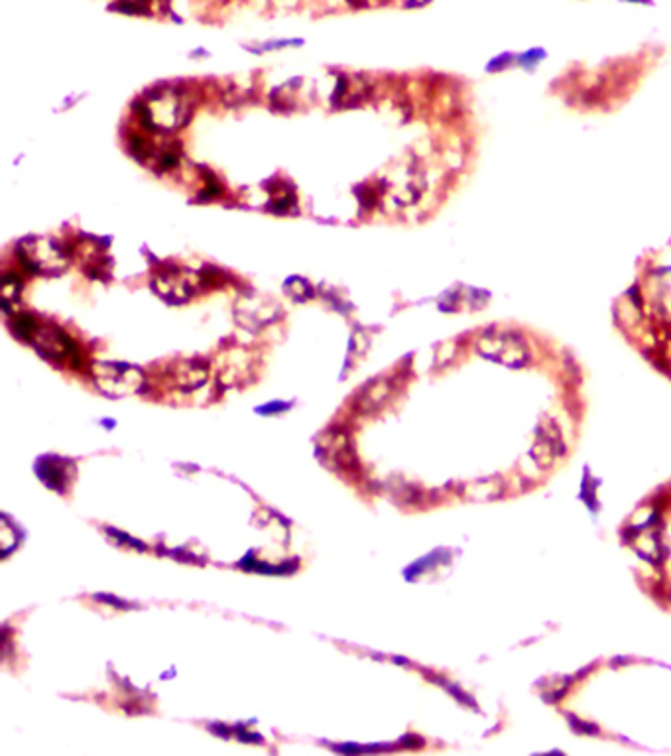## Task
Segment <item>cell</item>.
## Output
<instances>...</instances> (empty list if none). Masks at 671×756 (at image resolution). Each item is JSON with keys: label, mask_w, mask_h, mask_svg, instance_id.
<instances>
[{"label": "cell", "mask_w": 671, "mask_h": 756, "mask_svg": "<svg viewBox=\"0 0 671 756\" xmlns=\"http://www.w3.org/2000/svg\"><path fill=\"white\" fill-rule=\"evenodd\" d=\"M139 115L146 129L158 132H171L188 122L191 110L185 95L173 87H161L154 93L140 98Z\"/></svg>", "instance_id": "obj_1"}, {"label": "cell", "mask_w": 671, "mask_h": 756, "mask_svg": "<svg viewBox=\"0 0 671 756\" xmlns=\"http://www.w3.org/2000/svg\"><path fill=\"white\" fill-rule=\"evenodd\" d=\"M18 256L36 274L56 276L67 268V254L61 246L46 237H26L18 243Z\"/></svg>", "instance_id": "obj_2"}, {"label": "cell", "mask_w": 671, "mask_h": 756, "mask_svg": "<svg viewBox=\"0 0 671 756\" xmlns=\"http://www.w3.org/2000/svg\"><path fill=\"white\" fill-rule=\"evenodd\" d=\"M93 380L97 388L113 399H122L139 392L144 384V373L129 363L101 361L93 365Z\"/></svg>", "instance_id": "obj_3"}, {"label": "cell", "mask_w": 671, "mask_h": 756, "mask_svg": "<svg viewBox=\"0 0 671 756\" xmlns=\"http://www.w3.org/2000/svg\"><path fill=\"white\" fill-rule=\"evenodd\" d=\"M197 286H199V276L195 274V272L176 268V266L158 272V276L152 282L154 292L171 304L188 302L190 297L195 294Z\"/></svg>", "instance_id": "obj_4"}, {"label": "cell", "mask_w": 671, "mask_h": 756, "mask_svg": "<svg viewBox=\"0 0 671 756\" xmlns=\"http://www.w3.org/2000/svg\"><path fill=\"white\" fill-rule=\"evenodd\" d=\"M234 314H237L239 324L246 329H263L282 316V307L272 300V297H244L234 307Z\"/></svg>", "instance_id": "obj_5"}, {"label": "cell", "mask_w": 671, "mask_h": 756, "mask_svg": "<svg viewBox=\"0 0 671 756\" xmlns=\"http://www.w3.org/2000/svg\"><path fill=\"white\" fill-rule=\"evenodd\" d=\"M30 343L36 347V351H38L42 357L49 358V361L64 363L67 361V358L76 357V343L71 341L67 333H64L57 327L40 326L38 329H36Z\"/></svg>", "instance_id": "obj_6"}, {"label": "cell", "mask_w": 671, "mask_h": 756, "mask_svg": "<svg viewBox=\"0 0 671 756\" xmlns=\"http://www.w3.org/2000/svg\"><path fill=\"white\" fill-rule=\"evenodd\" d=\"M34 469H36V475H38V479L44 482V485L57 492H64L67 489L69 481L73 477V471H76L71 461L57 455H42L40 460L36 461Z\"/></svg>", "instance_id": "obj_7"}, {"label": "cell", "mask_w": 671, "mask_h": 756, "mask_svg": "<svg viewBox=\"0 0 671 756\" xmlns=\"http://www.w3.org/2000/svg\"><path fill=\"white\" fill-rule=\"evenodd\" d=\"M317 453L321 455L323 461H327L335 469H346L355 461L349 438L341 431H331L325 438H321L317 445Z\"/></svg>", "instance_id": "obj_8"}, {"label": "cell", "mask_w": 671, "mask_h": 756, "mask_svg": "<svg viewBox=\"0 0 671 756\" xmlns=\"http://www.w3.org/2000/svg\"><path fill=\"white\" fill-rule=\"evenodd\" d=\"M171 377L180 388L193 390L207 380V365L199 361H183L171 367Z\"/></svg>", "instance_id": "obj_9"}, {"label": "cell", "mask_w": 671, "mask_h": 756, "mask_svg": "<svg viewBox=\"0 0 671 756\" xmlns=\"http://www.w3.org/2000/svg\"><path fill=\"white\" fill-rule=\"evenodd\" d=\"M387 384L375 382L368 384L365 392H360V408H365V412H370V408H377L384 399H387Z\"/></svg>", "instance_id": "obj_10"}, {"label": "cell", "mask_w": 671, "mask_h": 756, "mask_svg": "<svg viewBox=\"0 0 671 756\" xmlns=\"http://www.w3.org/2000/svg\"><path fill=\"white\" fill-rule=\"evenodd\" d=\"M12 331H15V336H18L20 339H26L30 341L34 337L36 329L40 327L38 319L32 317L30 314H18L15 319H12Z\"/></svg>", "instance_id": "obj_11"}, {"label": "cell", "mask_w": 671, "mask_h": 756, "mask_svg": "<svg viewBox=\"0 0 671 756\" xmlns=\"http://www.w3.org/2000/svg\"><path fill=\"white\" fill-rule=\"evenodd\" d=\"M285 292H288L295 302H307L309 297H314L315 294L312 284L300 276H292L288 282H285Z\"/></svg>", "instance_id": "obj_12"}, {"label": "cell", "mask_w": 671, "mask_h": 756, "mask_svg": "<svg viewBox=\"0 0 671 756\" xmlns=\"http://www.w3.org/2000/svg\"><path fill=\"white\" fill-rule=\"evenodd\" d=\"M20 278L16 274H6L3 280V297H5V306H8V302H16V297L20 294Z\"/></svg>", "instance_id": "obj_13"}, {"label": "cell", "mask_w": 671, "mask_h": 756, "mask_svg": "<svg viewBox=\"0 0 671 756\" xmlns=\"http://www.w3.org/2000/svg\"><path fill=\"white\" fill-rule=\"evenodd\" d=\"M292 404H284V402H274V404H268V406H260L258 408V414H278L285 408H290Z\"/></svg>", "instance_id": "obj_14"}]
</instances>
